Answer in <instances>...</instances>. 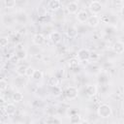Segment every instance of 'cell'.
Instances as JSON below:
<instances>
[{"mask_svg": "<svg viewBox=\"0 0 124 124\" xmlns=\"http://www.w3.org/2000/svg\"><path fill=\"white\" fill-rule=\"evenodd\" d=\"M97 113L102 118H108V117L111 116L112 109H111L110 106H108V104H102L99 106V108L97 109Z\"/></svg>", "mask_w": 124, "mask_h": 124, "instance_id": "1", "label": "cell"}, {"mask_svg": "<svg viewBox=\"0 0 124 124\" xmlns=\"http://www.w3.org/2000/svg\"><path fill=\"white\" fill-rule=\"evenodd\" d=\"M89 11L94 15L96 16L97 14H99L101 11H102V8H103V5L100 1H92L89 3Z\"/></svg>", "mask_w": 124, "mask_h": 124, "instance_id": "2", "label": "cell"}, {"mask_svg": "<svg viewBox=\"0 0 124 124\" xmlns=\"http://www.w3.org/2000/svg\"><path fill=\"white\" fill-rule=\"evenodd\" d=\"M90 54H91V52L87 48H80L78 51L77 58L79 61H86V60H88L90 58Z\"/></svg>", "mask_w": 124, "mask_h": 124, "instance_id": "3", "label": "cell"}, {"mask_svg": "<svg viewBox=\"0 0 124 124\" xmlns=\"http://www.w3.org/2000/svg\"><path fill=\"white\" fill-rule=\"evenodd\" d=\"M65 94H66V97L69 100H75L78 97V89L75 86H69V87H67V89L65 91Z\"/></svg>", "mask_w": 124, "mask_h": 124, "instance_id": "4", "label": "cell"}, {"mask_svg": "<svg viewBox=\"0 0 124 124\" xmlns=\"http://www.w3.org/2000/svg\"><path fill=\"white\" fill-rule=\"evenodd\" d=\"M45 36L42 34V33H36L34 36H33V39H32V42L34 45L36 46H42L44 43H45Z\"/></svg>", "mask_w": 124, "mask_h": 124, "instance_id": "5", "label": "cell"}, {"mask_svg": "<svg viewBox=\"0 0 124 124\" xmlns=\"http://www.w3.org/2000/svg\"><path fill=\"white\" fill-rule=\"evenodd\" d=\"M4 108H5V113H6L7 115H10V116L14 115V114L16 113V106H15L14 104H12V103L6 104V105L4 106Z\"/></svg>", "mask_w": 124, "mask_h": 124, "instance_id": "6", "label": "cell"}, {"mask_svg": "<svg viewBox=\"0 0 124 124\" xmlns=\"http://www.w3.org/2000/svg\"><path fill=\"white\" fill-rule=\"evenodd\" d=\"M89 15L86 11L82 10V11H79L77 15V19L79 21V22H87L88 18H89Z\"/></svg>", "mask_w": 124, "mask_h": 124, "instance_id": "7", "label": "cell"}, {"mask_svg": "<svg viewBox=\"0 0 124 124\" xmlns=\"http://www.w3.org/2000/svg\"><path fill=\"white\" fill-rule=\"evenodd\" d=\"M66 9H67V11H68L70 14H76V13L78 12V2H76V1L70 2V3L67 4Z\"/></svg>", "mask_w": 124, "mask_h": 124, "instance_id": "8", "label": "cell"}, {"mask_svg": "<svg viewBox=\"0 0 124 124\" xmlns=\"http://www.w3.org/2000/svg\"><path fill=\"white\" fill-rule=\"evenodd\" d=\"M99 23H100V18L97 16H94V15L90 16L88 20H87V24L90 27H97L99 25Z\"/></svg>", "mask_w": 124, "mask_h": 124, "instance_id": "9", "label": "cell"}, {"mask_svg": "<svg viewBox=\"0 0 124 124\" xmlns=\"http://www.w3.org/2000/svg\"><path fill=\"white\" fill-rule=\"evenodd\" d=\"M97 93V87L93 84H89L86 86L85 88V94L88 96V97H94Z\"/></svg>", "mask_w": 124, "mask_h": 124, "instance_id": "10", "label": "cell"}, {"mask_svg": "<svg viewBox=\"0 0 124 124\" xmlns=\"http://www.w3.org/2000/svg\"><path fill=\"white\" fill-rule=\"evenodd\" d=\"M61 6V2L59 0H50L48 3H47V7L52 10V11H56L60 8Z\"/></svg>", "mask_w": 124, "mask_h": 124, "instance_id": "11", "label": "cell"}, {"mask_svg": "<svg viewBox=\"0 0 124 124\" xmlns=\"http://www.w3.org/2000/svg\"><path fill=\"white\" fill-rule=\"evenodd\" d=\"M49 40L53 44H58L61 41V34L59 32H57V31H54L49 35Z\"/></svg>", "mask_w": 124, "mask_h": 124, "instance_id": "12", "label": "cell"}, {"mask_svg": "<svg viewBox=\"0 0 124 124\" xmlns=\"http://www.w3.org/2000/svg\"><path fill=\"white\" fill-rule=\"evenodd\" d=\"M113 50H114V52H116L118 54L122 53L124 51V44L122 42H119V41L115 42L113 45Z\"/></svg>", "mask_w": 124, "mask_h": 124, "instance_id": "13", "label": "cell"}, {"mask_svg": "<svg viewBox=\"0 0 124 124\" xmlns=\"http://www.w3.org/2000/svg\"><path fill=\"white\" fill-rule=\"evenodd\" d=\"M12 99H13L14 102L19 103V102H21V101L23 100V95H22V93L19 92V91H15V92L13 93V95H12Z\"/></svg>", "mask_w": 124, "mask_h": 124, "instance_id": "14", "label": "cell"}, {"mask_svg": "<svg viewBox=\"0 0 124 124\" xmlns=\"http://www.w3.org/2000/svg\"><path fill=\"white\" fill-rule=\"evenodd\" d=\"M16 74L20 77H23V76H26V71H27V66L25 65H20L16 68Z\"/></svg>", "mask_w": 124, "mask_h": 124, "instance_id": "15", "label": "cell"}, {"mask_svg": "<svg viewBox=\"0 0 124 124\" xmlns=\"http://www.w3.org/2000/svg\"><path fill=\"white\" fill-rule=\"evenodd\" d=\"M80 121H81L80 115L78 114V113L72 114V115L70 116V122H71V124H79Z\"/></svg>", "mask_w": 124, "mask_h": 124, "instance_id": "16", "label": "cell"}, {"mask_svg": "<svg viewBox=\"0 0 124 124\" xmlns=\"http://www.w3.org/2000/svg\"><path fill=\"white\" fill-rule=\"evenodd\" d=\"M66 34L68 37L70 38H76L78 36V30L75 27H70L68 28V30L66 31Z\"/></svg>", "mask_w": 124, "mask_h": 124, "instance_id": "17", "label": "cell"}, {"mask_svg": "<svg viewBox=\"0 0 124 124\" xmlns=\"http://www.w3.org/2000/svg\"><path fill=\"white\" fill-rule=\"evenodd\" d=\"M68 64H69V67H71V68H76V67H78V66L79 65V60H78L77 57H73V58H71V59L69 60Z\"/></svg>", "mask_w": 124, "mask_h": 124, "instance_id": "18", "label": "cell"}, {"mask_svg": "<svg viewBox=\"0 0 124 124\" xmlns=\"http://www.w3.org/2000/svg\"><path fill=\"white\" fill-rule=\"evenodd\" d=\"M32 78L34 80H41L43 78V72L41 70H35V73L33 74Z\"/></svg>", "mask_w": 124, "mask_h": 124, "instance_id": "19", "label": "cell"}, {"mask_svg": "<svg viewBox=\"0 0 124 124\" xmlns=\"http://www.w3.org/2000/svg\"><path fill=\"white\" fill-rule=\"evenodd\" d=\"M16 57L18 59H25L27 57V52L24 49H18L16 51Z\"/></svg>", "mask_w": 124, "mask_h": 124, "instance_id": "20", "label": "cell"}, {"mask_svg": "<svg viewBox=\"0 0 124 124\" xmlns=\"http://www.w3.org/2000/svg\"><path fill=\"white\" fill-rule=\"evenodd\" d=\"M4 5L6 8H14L16 5V2L15 0H5L4 1Z\"/></svg>", "mask_w": 124, "mask_h": 124, "instance_id": "21", "label": "cell"}, {"mask_svg": "<svg viewBox=\"0 0 124 124\" xmlns=\"http://www.w3.org/2000/svg\"><path fill=\"white\" fill-rule=\"evenodd\" d=\"M47 84L50 86V87H52V86H57V84H58V80H57V78H48V80H47Z\"/></svg>", "mask_w": 124, "mask_h": 124, "instance_id": "22", "label": "cell"}, {"mask_svg": "<svg viewBox=\"0 0 124 124\" xmlns=\"http://www.w3.org/2000/svg\"><path fill=\"white\" fill-rule=\"evenodd\" d=\"M8 44H9V39H8V37L3 36V37L0 38V46H1V47H5L6 46H8Z\"/></svg>", "mask_w": 124, "mask_h": 124, "instance_id": "23", "label": "cell"}, {"mask_svg": "<svg viewBox=\"0 0 124 124\" xmlns=\"http://www.w3.org/2000/svg\"><path fill=\"white\" fill-rule=\"evenodd\" d=\"M50 90H51V93L55 96H59L61 93V89L58 86H52V87H50Z\"/></svg>", "mask_w": 124, "mask_h": 124, "instance_id": "24", "label": "cell"}, {"mask_svg": "<svg viewBox=\"0 0 124 124\" xmlns=\"http://www.w3.org/2000/svg\"><path fill=\"white\" fill-rule=\"evenodd\" d=\"M8 88V82L4 79V78H2L1 80H0V90L1 91H4V90H6Z\"/></svg>", "mask_w": 124, "mask_h": 124, "instance_id": "25", "label": "cell"}, {"mask_svg": "<svg viewBox=\"0 0 124 124\" xmlns=\"http://www.w3.org/2000/svg\"><path fill=\"white\" fill-rule=\"evenodd\" d=\"M34 73H35V69L33 67H31V66H28L27 67V71H26V76L27 77H32Z\"/></svg>", "mask_w": 124, "mask_h": 124, "instance_id": "26", "label": "cell"}, {"mask_svg": "<svg viewBox=\"0 0 124 124\" xmlns=\"http://www.w3.org/2000/svg\"><path fill=\"white\" fill-rule=\"evenodd\" d=\"M120 13H121V15L124 16V5L121 6V8H120Z\"/></svg>", "mask_w": 124, "mask_h": 124, "instance_id": "27", "label": "cell"}, {"mask_svg": "<svg viewBox=\"0 0 124 124\" xmlns=\"http://www.w3.org/2000/svg\"><path fill=\"white\" fill-rule=\"evenodd\" d=\"M79 124H90L87 120H81L80 122H79Z\"/></svg>", "mask_w": 124, "mask_h": 124, "instance_id": "28", "label": "cell"}, {"mask_svg": "<svg viewBox=\"0 0 124 124\" xmlns=\"http://www.w3.org/2000/svg\"><path fill=\"white\" fill-rule=\"evenodd\" d=\"M0 101H1V105L3 106V105H4V103H5V99H4L2 96H1V98H0Z\"/></svg>", "mask_w": 124, "mask_h": 124, "instance_id": "29", "label": "cell"}, {"mask_svg": "<svg viewBox=\"0 0 124 124\" xmlns=\"http://www.w3.org/2000/svg\"><path fill=\"white\" fill-rule=\"evenodd\" d=\"M122 108H123V109H124V101H123V103H122Z\"/></svg>", "mask_w": 124, "mask_h": 124, "instance_id": "30", "label": "cell"}]
</instances>
